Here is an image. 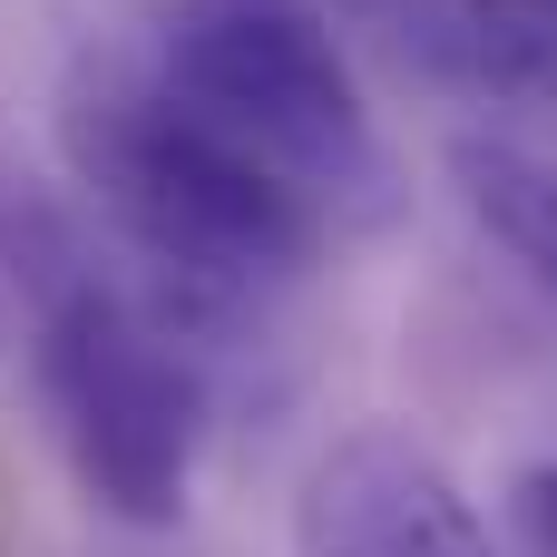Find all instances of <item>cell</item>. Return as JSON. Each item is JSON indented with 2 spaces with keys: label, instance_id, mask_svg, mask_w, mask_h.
Returning a JSON list of instances; mask_svg holds the SVG:
<instances>
[{
  "label": "cell",
  "instance_id": "cell-1",
  "mask_svg": "<svg viewBox=\"0 0 557 557\" xmlns=\"http://www.w3.org/2000/svg\"><path fill=\"white\" fill-rule=\"evenodd\" d=\"M0 304L29 333V382L78 499L117 529H176L206 450V372L127 284H108L78 225L39 196H0Z\"/></svg>",
  "mask_w": 557,
  "mask_h": 557
},
{
  "label": "cell",
  "instance_id": "cell-2",
  "mask_svg": "<svg viewBox=\"0 0 557 557\" xmlns=\"http://www.w3.org/2000/svg\"><path fill=\"white\" fill-rule=\"evenodd\" d=\"M59 157L117 245L186 304H264L343 245L313 196H294L255 147L186 108L157 59H78L59 78Z\"/></svg>",
  "mask_w": 557,
  "mask_h": 557
},
{
  "label": "cell",
  "instance_id": "cell-3",
  "mask_svg": "<svg viewBox=\"0 0 557 557\" xmlns=\"http://www.w3.org/2000/svg\"><path fill=\"white\" fill-rule=\"evenodd\" d=\"M157 78L235 147H255L294 196H313L333 235H372L401 215L392 147L313 0H166Z\"/></svg>",
  "mask_w": 557,
  "mask_h": 557
},
{
  "label": "cell",
  "instance_id": "cell-4",
  "mask_svg": "<svg viewBox=\"0 0 557 557\" xmlns=\"http://www.w3.org/2000/svg\"><path fill=\"white\" fill-rule=\"evenodd\" d=\"M294 557H499V539L421 431L362 421L313 450L294 490Z\"/></svg>",
  "mask_w": 557,
  "mask_h": 557
},
{
  "label": "cell",
  "instance_id": "cell-5",
  "mask_svg": "<svg viewBox=\"0 0 557 557\" xmlns=\"http://www.w3.org/2000/svg\"><path fill=\"white\" fill-rule=\"evenodd\" d=\"M450 176H460V206L480 215V235L557 294V157L548 147H519V137H450Z\"/></svg>",
  "mask_w": 557,
  "mask_h": 557
},
{
  "label": "cell",
  "instance_id": "cell-6",
  "mask_svg": "<svg viewBox=\"0 0 557 557\" xmlns=\"http://www.w3.org/2000/svg\"><path fill=\"white\" fill-rule=\"evenodd\" d=\"M450 20L480 78H499L529 108H557V0H450Z\"/></svg>",
  "mask_w": 557,
  "mask_h": 557
},
{
  "label": "cell",
  "instance_id": "cell-7",
  "mask_svg": "<svg viewBox=\"0 0 557 557\" xmlns=\"http://www.w3.org/2000/svg\"><path fill=\"white\" fill-rule=\"evenodd\" d=\"M509 548L519 557H557V460H529L509 480Z\"/></svg>",
  "mask_w": 557,
  "mask_h": 557
}]
</instances>
